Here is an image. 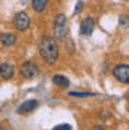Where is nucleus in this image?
Instances as JSON below:
<instances>
[{
    "mask_svg": "<svg viewBox=\"0 0 129 130\" xmlns=\"http://www.w3.org/2000/svg\"><path fill=\"white\" fill-rule=\"evenodd\" d=\"M54 130H71V126L70 124H59V126H55Z\"/></svg>",
    "mask_w": 129,
    "mask_h": 130,
    "instance_id": "13",
    "label": "nucleus"
},
{
    "mask_svg": "<svg viewBox=\"0 0 129 130\" xmlns=\"http://www.w3.org/2000/svg\"><path fill=\"white\" fill-rule=\"evenodd\" d=\"M52 83L57 84V86H59V87H68V86H70L68 78H67L65 75H62V74H55V75L52 77Z\"/></svg>",
    "mask_w": 129,
    "mask_h": 130,
    "instance_id": "10",
    "label": "nucleus"
},
{
    "mask_svg": "<svg viewBox=\"0 0 129 130\" xmlns=\"http://www.w3.org/2000/svg\"><path fill=\"white\" fill-rule=\"evenodd\" d=\"M37 106H39V102H37L36 99L25 101V102H22L21 105L18 106V114H21V115H24V114H28V112H31V111H34Z\"/></svg>",
    "mask_w": 129,
    "mask_h": 130,
    "instance_id": "6",
    "label": "nucleus"
},
{
    "mask_svg": "<svg viewBox=\"0 0 129 130\" xmlns=\"http://www.w3.org/2000/svg\"><path fill=\"white\" fill-rule=\"evenodd\" d=\"M2 129H3V127H2V126H0V130H2Z\"/></svg>",
    "mask_w": 129,
    "mask_h": 130,
    "instance_id": "16",
    "label": "nucleus"
},
{
    "mask_svg": "<svg viewBox=\"0 0 129 130\" xmlns=\"http://www.w3.org/2000/svg\"><path fill=\"white\" fill-rule=\"evenodd\" d=\"M48 2L49 0H31V6H33V10L36 13H40L43 12L46 6H48Z\"/></svg>",
    "mask_w": 129,
    "mask_h": 130,
    "instance_id": "11",
    "label": "nucleus"
},
{
    "mask_svg": "<svg viewBox=\"0 0 129 130\" xmlns=\"http://www.w3.org/2000/svg\"><path fill=\"white\" fill-rule=\"evenodd\" d=\"M94 27H95V19L92 16L86 18L80 25V34L82 36H91L94 31Z\"/></svg>",
    "mask_w": 129,
    "mask_h": 130,
    "instance_id": "7",
    "label": "nucleus"
},
{
    "mask_svg": "<svg viewBox=\"0 0 129 130\" xmlns=\"http://www.w3.org/2000/svg\"><path fill=\"white\" fill-rule=\"evenodd\" d=\"M113 75L116 77V80L128 84L129 83V65L128 64H119L113 68Z\"/></svg>",
    "mask_w": 129,
    "mask_h": 130,
    "instance_id": "3",
    "label": "nucleus"
},
{
    "mask_svg": "<svg viewBox=\"0 0 129 130\" xmlns=\"http://www.w3.org/2000/svg\"><path fill=\"white\" fill-rule=\"evenodd\" d=\"M14 25L18 31H27L30 27V15L27 12H18L14 18Z\"/></svg>",
    "mask_w": 129,
    "mask_h": 130,
    "instance_id": "5",
    "label": "nucleus"
},
{
    "mask_svg": "<svg viewBox=\"0 0 129 130\" xmlns=\"http://www.w3.org/2000/svg\"><path fill=\"white\" fill-rule=\"evenodd\" d=\"M39 53L42 59L48 65H52L57 62L59 56V47H58L57 41L52 39V36H43L39 41Z\"/></svg>",
    "mask_w": 129,
    "mask_h": 130,
    "instance_id": "1",
    "label": "nucleus"
},
{
    "mask_svg": "<svg viewBox=\"0 0 129 130\" xmlns=\"http://www.w3.org/2000/svg\"><path fill=\"white\" fill-rule=\"evenodd\" d=\"M21 75L27 78V80H31V78H36L39 75V67L34 64V62H24L21 65V70H19Z\"/></svg>",
    "mask_w": 129,
    "mask_h": 130,
    "instance_id": "4",
    "label": "nucleus"
},
{
    "mask_svg": "<svg viewBox=\"0 0 129 130\" xmlns=\"http://www.w3.org/2000/svg\"><path fill=\"white\" fill-rule=\"evenodd\" d=\"M14 73H15V70H14V65L12 64L3 62V64L0 65V77L3 80H10L14 77Z\"/></svg>",
    "mask_w": 129,
    "mask_h": 130,
    "instance_id": "8",
    "label": "nucleus"
},
{
    "mask_svg": "<svg viewBox=\"0 0 129 130\" xmlns=\"http://www.w3.org/2000/svg\"><path fill=\"white\" fill-rule=\"evenodd\" d=\"M70 96H76V98H88V96H94V93H91V92H70Z\"/></svg>",
    "mask_w": 129,
    "mask_h": 130,
    "instance_id": "12",
    "label": "nucleus"
},
{
    "mask_svg": "<svg viewBox=\"0 0 129 130\" xmlns=\"http://www.w3.org/2000/svg\"><path fill=\"white\" fill-rule=\"evenodd\" d=\"M54 30H55V37L58 41H64L67 37V16L64 13H59L55 18V22H54Z\"/></svg>",
    "mask_w": 129,
    "mask_h": 130,
    "instance_id": "2",
    "label": "nucleus"
},
{
    "mask_svg": "<svg viewBox=\"0 0 129 130\" xmlns=\"http://www.w3.org/2000/svg\"><path fill=\"white\" fill-rule=\"evenodd\" d=\"M0 43H2L3 46L9 47V46H12V44L16 43V36L12 34V32H5V34L0 36Z\"/></svg>",
    "mask_w": 129,
    "mask_h": 130,
    "instance_id": "9",
    "label": "nucleus"
},
{
    "mask_svg": "<svg viewBox=\"0 0 129 130\" xmlns=\"http://www.w3.org/2000/svg\"><path fill=\"white\" fill-rule=\"evenodd\" d=\"M126 24H128V16L122 15L120 16V25H126Z\"/></svg>",
    "mask_w": 129,
    "mask_h": 130,
    "instance_id": "14",
    "label": "nucleus"
},
{
    "mask_svg": "<svg viewBox=\"0 0 129 130\" xmlns=\"http://www.w3.org/2000/svg\"><path fill=\"white\" fill-rule=\"evenodd\" d=\"M82 6H83V3H82V2H79V3H77V8L74 9V13H79V12L82 10Z\"/></svg>",
    "mask_w": 129,
    "mask_h": 130,
    "instance_id": "15",
    "label": "nucleus"
}]
</instances>
